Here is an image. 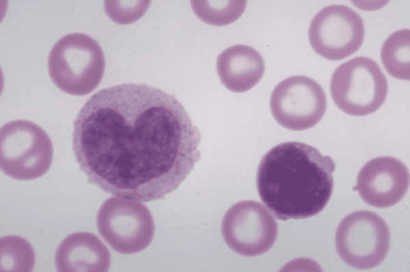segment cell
Listing matches in <instances>:
<instances>
[{
    "label": "cell",
    "mask_w": 410,
    "mask_h": 272,
    "mask_svg": "<svg viewBox=\"0 0 410 272\" xmlns=\"http://www.w3.org/2000/svg\"><path fill=\"white\" fill-rule=\"evenodd\" d=\"M1 271H31L35 264V254L30 243L17 236L0 239Z\"/></svg>",
    "instance_id": "obj_15"
},
{
    "label": "cell",
    "mask_w": 410,
    "mask_h": 272,
    "mask_svg": "<svg viewBox=\"0 0 410 272\" xmlns=\"http://www.w3.org/2000/svg\"><path fill=\"white\" fill-rule=\"evenodd\" d=\"M216 66L222 83L237 93L246 92L255 86L261 79L265 69L261 54L244 45L225 49L218 56Z\"/></svg>",
    "instance_id": "obj_13"
},
{
    "label": "cell",
    "mask_w": 410,
    "mask_h": 272,
    "mask_svg": "<svg viewBox=\"0 0 410 272\" xmlns=\"http://www.w3.org/2000/svg\"><path fill=\"white\" fill-rule=\"evenodd\" d=\"M270 108L277 122L292 131H302L316 125L323 116L326 97L321 86L302 75L289 77L273 90Z\"/></svg>",
    "instance_id": "obj_8"
},
{
    "label": "cell",
    "mask_w": 410,
    "mask_h": 272,
    "mask_svg": "<svg viewBox=\"0 0 410 272\" xmlns=\"http://www.w3.org/2000/svg\"><path fill=\"white\" fill-rule=\"evenodd\" d=\"M277 232V223L270 213L254 200L234 204L226 212L221 224L222 236L228 246L247 257L269 250L276 239Z\"/></svg>",
    "instance_id": "obj_10"
},
{
    "label": "cell",
    "mask_w": 410,
    "mask_h": 272,
    "mask_svg": "<svg viewBox=\"0 0 410 272\" xmlns=\"http://www.w3.org/2000/svg\"><path fill=\"white\" fill-rule=\"evenodd\" d=\"M99 233L115 251L139 252L151 242L155 231L148 207L136 200L114 196L106 200L97 216Z\"/></svg>",
    "instance_id": "obj_7"
},
{
    "label": "cell",
    "mask_w": 410,
    "mask_h": 272,
    "mask_svg": "<svg viewBox=\"0 0 410 272\" xmlns=\"http://www.w3.org/2000/svg\"><path fill=\"white\" fill-rule=\"evenodd\" d=\"M55 263L58 271H107L110 254L96 235L77 232L61 242L55 254Z\"/></svg>",
    "instance_id": "obj_12"
},
{
    "label": "cell",
    "mask_w": 410,
    "mask_h": 272,
    "mask_svg": "<svg viewBox=\"0 0 410 272\" xmlns=\"http://www.w3.org/2000/svg\"><path fill=\"white\" fill-rule=\"evenodd\" d=\"M330 91L334 102L341 111L350 115L363 116L382 106L387 96L388 83L375 61L358 56L335 70Z\"/></svg>",
    "instance_id": "obj_5"
},
{
    "label": "cell",
    "mask_w": 410,
    "mask_h": 272,
    "mask_svg": "<svg viewBox=\"0 0 410 272\" xmlns=\"http://www.w3.org/2000/svg\"><path fill=\"white\" fill-rule=\"evenodd\" d=\"M409 185V174L406 165L396 158L381 156L370 160L362 166L353 190L367 204L384 208L398 203Z\"/></svg>",
    "instance_id": "obj_11"
},
{
    "label": "cell",
    "mask_w": 410,
    "mask_h": 272,
    "mask_svg": "<svg viewBox=\"0 0 410 272\" xmlns=\"http://www.w3.org/2000/svg\"><path fill=\"white\" fill-rule=\"evenodd\" d=\"M200 141L178 99L147 83L99 90L73 122V150L88 182L141 202L179 187L200 158Z\"/></svg>",
    "instance_id": "obj_1"
},
{
    "label": "cell",
    "mask_w": 410,
    "mask_h": 272,
    "mask_svg": "<svg viewBox=\"0 0 410 272\" xmlns=\"http://www.w3.org/2000/svg\"><path fill=\"white\" fill-rule=\"evenodd\" d=\"M49 76L61 91L75 96L92 92L100 83L105 59L99 44L81 33L68 34L52 47L48 57Z\"/></svg>",
    "instance_id": "obj_3"
},
{
    "label": "cell",
    "mask_w": 410,
    "mask_h": 272,
    "mask_svg": "<svg viewBox=\"0 0 410 272\" xmlns=\"http://www.w3.org/2000/svg\"><path fill=\"white\" fill-rule=\"evenodd\" d=\"M361 17L352 8L332 5L319 11L312 19L309 38L314 51L331 60L346 58L361 46L364 37Z\"/></svg>",
    "instance_id": "obj_9"
},
{
    "label": "cell",
    "mask_w": 410,
    "mask_h": 272,
    "mask_svg": "<svg viewBox=\"0 0 410 272\" xmlns=\"http://www.w3.org/2000/svg\"><path fill=\"white\" fill-rule=\"evenodd\" d=\"M195 14L204 22L222 26L231 24L242 14L246 1H192Z\"/></svg>",
    "instance_id": "obj_16"
},
{
    "label": "cell",
    "mask_w": 410,
    "mask_h": 272,
    "mask_svg": "<svg viewBox=\"0 0 410 272\" xmlns=\"http://www.w3.org/2000/svg\"><path fill=\"white\" fill-rule=\"evenodd\" d=\"M391 235L385 221L378 214L359 211L345 217L337 226V252L349 266L359 269L377 266L386 257Z\"/></svg>",
    "instance_id": "obj_6"
},
{
    "label": "cell",
    "mask_w": 410,
    "mask_h": 272,
    "mask_svg": "<svg viewBox=\"0 0 410 272\" xmlns=\"http://www.w3.org/2000/svg\"><path fill=\"white\" fill-rule=\"evenodd\" d=\"M53 159L52 141L35 123L25 120L9 122L0 131V166L9 177L33 180L46 173Z\"/></svg>",
    "instance_id": "obj_4"
},
{
    "label": "cell",
    "mask_w": 410,
    "mask_h": 272,
    "mask_svg": "<svg viewBox=\"0 0 410 272\" xmlns=\"http://www.w3.org/2000/svg\"><path fill=\"white\" fill-rule=\"evenodd\" d=\"M335 163L315 148L286 142L269 150L259 164L258 194L279 220L304 219L319 213L332 194Z\"/></svg>",
    "instance_id": "obj_2"
},
{
    "label": "cell",
    "mask_w": 410,
    "mask_h": 272,
    "mask_svg": "<svg viewBox=\"0 0 410 272\" xmlns=\"http://www.w3.org/2000/svg\"><path fill=\"white\" fill-rule=\"evenodd\" d=\"M381 59L386 71L393 77L405 80L410 78V31L397 30L384 41Z\"/></svg>",
    "instance_id": "obj_14"
}]
</instances>
